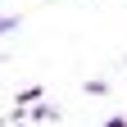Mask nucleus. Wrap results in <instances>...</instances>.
Listing matches in <instances>:
<instances>
[{
  "label": "nucleus",
  "mask_w": 127,
  "mask_h": 127,
  "mask_svg": "<svg viewBox=\"0 0 127 127\" xmlns=\"http://www.w3.org/2000/svg\"><path fill=\"white\" fill-rule=\"evenodd\" d=\"M27 118H36V123H45V118H59V109H55V104H36V109H32Z\"/></svg>",
  "instance_id": "nucleus-1"
},
{
  "label": "nucleus",
  "mask_w": 127,
  "mask_h": 127,
  "mask_svg": "<svg viewBox=\"0 0 127 127\" xmlns=\"http://www.w3.org/2000/svg\"><path fill=\"white\" fill-rule=\"evenodd\" d=\"M86 95H109V82H100V77H95V82H86Z\"/></svg>",
  "instance_id": "nucleus-2"
},
{
  "label": "nucleus",
  "mask_w": 127,
  "mask_h": 127,
  "mask_svg": "<svg viewBox=\"0 0 127 127\" xmlns=\"http://www.w3.org/2000/svg\"><path fill=\"white\" fill-rule=\"evenodd\" d=\"M18 27V18H14V14H0V36H5V32H14Z\"/></svg>",
  "instance_id": "nucleus-3"
}]
</instances>
